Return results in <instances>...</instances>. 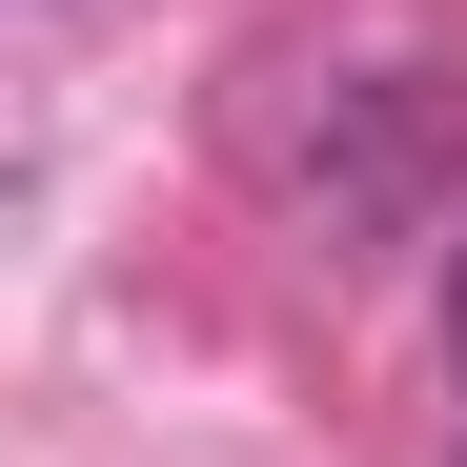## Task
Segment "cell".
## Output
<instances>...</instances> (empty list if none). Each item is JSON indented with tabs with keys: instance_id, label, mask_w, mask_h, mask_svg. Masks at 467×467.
I'll return each instance as SVG.
<instances>
[{
	"instance_id": "1",
	"label": "cell",
	"mask_w": 467,
	"mask_h": 467,
	"mask_svg": "<svg viewBox=\"0 0 467 467\" xmlns=\"http://www.w3.org/2000/svg\"><path fill=\"white\" fill-rule=\"evenodd\" d=\"M447 366H467V244H447Z\"/></svg>"
}]
</instances>
